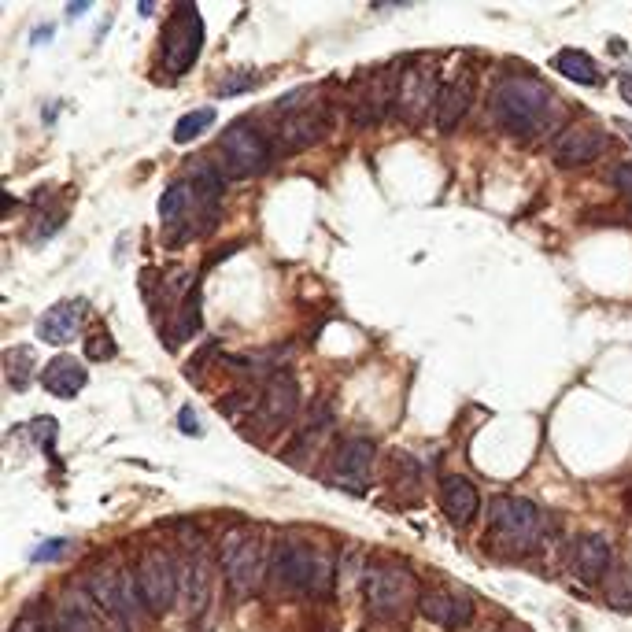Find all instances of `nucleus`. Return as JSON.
I'll return each mask as SVG.
<instances>
[{"mask_svg":"<svg viewBox=\"0 0 632 632\" xmlns=\"http://www.w3.org/2000/svg\"><path fill=\"white\" fill-rule=\"evenodd\" d=\"M86 592L89 599L97 603L100 618H108L111 632H141V618H145V603H141V592H137V577L122 566H97V570L86 577Z\"/></svg>","mask_w":632,"mask_h":632,"instance_id":"obj_1","label":"nucleus"},{"mask_svg":"<svg viewBox=\"0 0 632 632\" xmlns=\"http://www.w3.org/2000/svg\"><path fill=\"white\" fill-rule=\"evenodd\" d=\"M551 111V93L529 74H503L492 86V119L507 134H533Z\"/></svg>","mask_w":632,"mask_h":632,"instance_id":"obj_2","label":"nucleus"},{"mask_svg":"<svg viewBox=\"0 0 632 632\" xmlns=\"http://www.w3.org/2000/svg\"><path fill=\"white\" fill-rule=\"evenodd\" d=\"M267 555L263 551V536L256 529H226L219 544V566L222 577L230 584L233 599H248L267 577Z\"/></svg>","mask_w":632,"mask_h":632,"instance_id":"obj_3","label":"nucleus"},{"mask_svg":"<svg viewBox=\"0 0 632 632\" xmlns=\"http://www.w3.org/2000/svg\"><path fill=\"white\" fill-rule=\"evenodd\" d=\"M137 592H141V603H145L148 614H171L174 599L182 592V562L174 559L167 547H145L141 559H137Z\"/></svg>","mask_w":632,"mask_h":632,"instance_id":"obj_4","label":"nucleus"},{"mask_svg":"<svg viewBox=\"0 0 632 632\" xmlns=\"http://www.w3.org/2000/svg\"><path fill=\"white\" fill-rule=\"evenodd\" d=\"M270 137L259 134L256 122H233L219 137V171L233 182H248L270 167Z\"/></svg>","mask_w":632,"mask_h":632,"instance_id":"obj_5","label":"nucleus"},{"mask_svg":"<svg viewBox=\"0 0 632 632\" xmlns=\"http://www.w3.org/2000/svg\"><path fill=\"white\" fill-rule=\"evenodd\" d=\"M315 570H318V547L307 544L304 536L281 533L278 540L270 544L267 577L281 596H292V592H311V584H315Z\"/></svg>","mask_w":632,"mask_h":632,"instance_id":"obj_6","label":"nucleus"},{"mask_svg":"<svg viewBox=\"0 0 632 632\" xmlns=\"http://www.w3.org/2000/svg\"><path fill=\"white\" fill-rule=\"evenodd\" d=\"M200 49H204V19H200V12H196L193 4H182V8L167 19V26H163L159 63H163L167 74L182 78V74L193 71V63L200 60Z\"/></svg>","mask_w":632,"mask_h":632,"instance_id":"obj_7","label":"nucleus"},{"mask_svg":"<svg viewBox=\"0 0 632 632\" xmlns=\"http://www.w3.org/2000/svg\"><path fill=\"white\" fill-rule=\"evenodd\" d=\"M363 592H366V607H370V614H374L377 621H392V618H400L403 610L414 603L418 584H414V573L407 570V566L377 562V566L366 570Z\"/></svg>","mask_w":632,"mask_h":632,"instance_id":"obj_8","label":"nucleus"},{"mask_svg":"<svg viewBox=\"0 0 632 632\" xmlns=\"http://www.w3.org/2000/svg\"><path fill=\"white\" fill-rule=\"evenodd\" d=\"M492 533L511 551H533L544 540V514L533 499L499 496L492 503Z\"/></svg>","mask_w":632,"mask_h":632,"instance_id":"obj_9","label":"nucleus"},{"mask_svg":"<svg viewBox=\"0 0 632 632\" xmlns=\"http://www.w3.org/2000/svg\"><path fill=\"white\" fill-rule=\"evenodd\" d=\"M296 414H300V381H296V374H292V370H274V374H267L263 392H259V400H256V414H252L259 433L274 437L278 429L296 422Z\"/></svg>","mask_w":632,"mask_h":632,"instance_id":"obj_10","label":"nucleus"},{"mask_svg":"<svg viewBox=\"0 0 632 632\" xmlns=\"http://www.w3.org/2000/svg\"><path fill=\"white\" fill-rule=\"evenodd\" d=\"M182 599L185 610L193 621H204L211 610V596H215V559H211V547L207 540L193 536L185 547L182 559Z\"/></svg>","mask_w":632,"mask_h":632,"instance_id":"obj_11","label":"nucleus"},{"mask_svg":"<svg viewBox=\"0 0 632 632\" xmlns=\"http://www.w3.org/2000/svg\"><path fill=\"white\" fill-rule=\"evenodd\" d=\"M400 82L403 74L400 67H381V71H370L363 78V89H359V100H355L352 115L366 126H377V122L385 119L396 104H400Z\"/></svg>","mask_w":632,"mask_h":632,"instance_id":"obj_12","label":"nucleus"},{"mask_svg":"<svg viewBox=\"0 0 632 632\" xmlns=\"http://www.w3.org/2000/svg\"><path fill=\"white\" fill-rule=\"evenodd\" d=\"M89 318V300L82 296H71V300H60V304H52L45 315L37 318V337L45 344H71L82 337V326H86Z\"/></svg>","mask_w":632,"mask_h":632,"instance_id":"obj_13","label":"nucleus"},{"mask_svg":"<svg viewBox=\"0 0 632 632\" xmlns=\"http://www.w3.org/2000/svg\"><path fill=\"white\" fill-rule=\"evenodd\" d=\"M377 459V444L370 437H348L333 455V477L337 485H344L348 492H366L370 470Z\"/></svg>","mask_w":632,"mask_h":632,"instance_id":"obj_14","label":"nucleus"},{"mask_svg":"<svg viewBox=\"0 0 632 632\" xmlns=\"http://www.w3.org/2000/svg\"><path fill=\"white\" fill-rule=\"evenodd\" d=\"M440 93H444V86H440L433 67H411L400 82V104L396 108L407 122H422L433 111V104H440Z\"/></svg>","mask_w":632,"mask_h":632,"instance_id":"obj_15","label":"nucleus"},{"mask_svg":"<svg viewBox=\"0 0 632 632\" xmlns=\"http://www.w3.org/2000/svg\"><path fill=\"white\" fill-rule=\"evenodd\" d=\"M607 134L592 126V122H570L559 137H555V163L559 167H584L592 159L603 156Z\"/></svg>","mask_w":632,"mask_h":632,"instance_id":"obj_16","label":"nucleus"},{"mask_svg":"<svg viewBox=\"0 0 632 632\" xmlns=\"http://www.w3.org/2000/svg\"><path fill=\"white\" fill-rule=\"evenodd\" d=\"M418 614L433 625H444V629H459L466 621H474V603L459 592H444V588H429L418 596Z\"/></svg>","mask_w":632,"mask_h":632,"instance_id":"obj_17","label":"nucleus"},{"mask_svg":"<svg viewBox=\"0 0 632 632\" xmlns=\"http://www.w3.org/2000/svg\"><path fill=\"white\" fill-rule=\"evenodd\" d=\"M329 122L322 119V111H296V115H285L278 119V130H274V141H278L285 152H304V148L318 145L326 137Z\"/></svg>","mask_w":632,"mask_h":632,"instance_id":"obj_18","label":"nucleus"},{"mask_svg":"<svg viewBox=\"0 0 632 632\" xmlns=\"http://www.w3.org/2000/svg\"><path fill=\"white\" fill-rule=\"evenodd\" d=\"M474 86H477L474 71H459L448 86H444L440 104H437V126L444 134H451V130L470 115V108H474Z\"/></svg>","mask_w":632,"mask_h":632,"instance_id":"obj_19","label":"nucleus"},{"mask_svg":"<svg viewBox=\"0 0 632 632\" xmlns=\"http://www.w3.org/2000/svg\"><path fill=\"white\" fill-rule=\"evenodd\" d=\"M440 511L448 514V522L455 525H474L477 511H481V492L474 481H466L459 474H448L440 481Z\"/></svg>","mask_w":632,"mask_h":632,"instance_id":"obj_20","label":"nucleus"},{"mask_svg":"<svg viewBox=\"0 0 632 632\" xmlns=\"http://www.w3.org/2000/svg\"><path fill=\"white\" fill-rule=\"evenodd\" d=\"M573 573L581 577L584 584H603L610 570V544L603 533H581L577 544H573Z\"/></svg>","mask_w":632,"mask_h":632,"instance_id":"obj_21","label":"nucleus"},{"mask_svg":"<svg viewBox=\"0 0 632 632\" xmlns=\"http://www.w3.org/2000/svg\"><path fill=\"white\" fill-rule=\"evenodd\" d=\"M56 632H104V618L89 592H78V588L63 592L56 607Z\"/></svg>","mask_w":632,"mask_h":632,"instance_id":"obj_22","label":"nucleus"},{"mask_svg":"<svg viewBox=\"0 0 632 632\" xmlns=\"http://www.w3.org/2000/svg\"><path fill=\"white\" fill-rule=\"evenodd\" d=\"M41 385L49 389V396H60V400H74V396H78V392L89 385L86 366L74 363L71 355H56V359L45 366V374H41Z\"/></svg>","mask_w":632,"mask_h":632,"instance_id":"obj_23","label":"nucleus"},{"mask_svg":"<svg viewBox=\"0 0 632 632\" xmlns=\"http://www.w3.org/2000/svg\"><path fill=\"white\" fill-rule=\"evenodd\" d=\"M193 207H204L200 204V196L193 193V185L174 182L171 189L163 193V200H159V219H163L167 230H185V222H189V215H193Z\"/></svg>","mask_w":632,"mask_h":632,"instance_id":"obj_24","label":"nucleus"},{"mask_svg":"<svg viewBox=\"0 0 632 632\" xmlns=\"http://www.w3.org/2000/svg\"><path fill=\"white\" fill-rule=\"evenodd\" d=\"M551 67L562 74V78H570V82H577V86H599V67L596 60L588 56V52L581 49H562L555 52V60H551Z\"/></svg>","mask_w":632,"mask_h":632,"instance_id":"obj_25","label":"nucleus"},{"mask_svg":"<svg viewBox=\"0 0 632 632\" xmlns=\"http://www.w3.org/2000/svg\"><path fill=\"white\" fill-rule=\"evenodd\" d=\"M326 429H329V407L322 400H315L311 403V411L304 414V422H300V433H296V455L285 462H296L304 451H315L318 440L326 437Z\"/></svg>","mask_w":632,"mask_h":632,"instance_id":"obj_26","label":"nucleus"},{"mask_svg":"<svg viewBox=\"0 0 632 632\" xmlns=\"http://www.w3.org/2000/svg\"><path fill=\"white\" fill-rule=\"evenodd\" d=\"M34 348H8V355H4V374H8V385H12L15 392H23L26 385H30V377H34Z\"/></svg>","mask_w":632,"mask_h":632,"instance_id":"obj_27","label":"nucleus"},{"mask_svg":"<svg viewBox=\"0 0 632 632\" xmlns=\"http://www.w3.org/2000/svg\"><path fill=\"white\" fill-rule=\"evenodd\" d=\"M211 122H215V108H196V111H189V115H182L171 130L174 145H189V141H196L204 130H211Z\"/></svg>","mask_w":632,"mask_h":632,"instance_id":"obj_28","label":"nucleus"},{"mask_svg":"<svg viewBox=\"0 0 632 632\" xmlns=\"http://www.w3.org/2000/svg\"><path fill=\"white\" fill-rule=\"evenodd\" d=\"M178 337H174V344H182V341H189V337H196V329H200V292H193L189 300L182 304V311H178Z\"/></svg>","mask_w":632,"mask_h":632,"instance_id":"obj_29","label":"nucleus"},{"mask_svg":"<svg viewBox=\"0 0 632 632\" xmlns=\"http://www.w3.org/2000/svg\"><path fill=\"white\" fill-rule=\"evenodd\" d=\"M115 355H119V344H115L111 333L97 329V333H89L86 337V359L89 363H108V359H115Z\"/></svg>","mask_w":632,"mask_h":632,"instance_id":"obj_30","label":"nucleus"},{"mask_svg":"<svg viewBox=\"0 0 632 632\" xmlns=\"http://www.w3.org/2000/svg\"><path fill=\"white\" fill-rule=\"evenodd\" d=\"M259 86V74L256 71H237L230 74L226 82H219V97H237V93H248V89Z\"/></svg>","mask_w":632,"mask_h":632,"instance_id":"obj_31","label":"nucleus"},{"mask_svg":"<svg viewBox=\"0 0 632 632\" xmlns=\"http://www.w3.org/2000/svg\"><path fill=\"white\" fill-rule=\"evenodd\" d=\"M219 411L226 418H248V414H256V400L248 396V392H233L226 400H219Z\"/></svg>","mask_w":632,"mask_h":632,"instance_id":"obj_32","label":"nucleus"},{"mask_svg":"<svg viewBox=\"0 0 632 632\" xmlns=\"http://www.w3.org/2000/svg\"><path fill=\"white\" fill-rule=\"evenodd\" d=\"M12 632H45V614H41V603H26L19 610V618L12 621Z\"/></svg>","mask_w":632,"mask_h":632,"instance_id":"obj_33","label":"nucleus"},{"mask_svg":"<svg viewBox=\"0 0 632 632\" xmlns=\"http://www.w3.org/2000/svg\"><path fill=\"white\" fill-rule=\"evenodd\" d=\"M614 185H618V193L625 196V204L632 207V163L614 167Z\"/></svg>","mask_w":632,"mask_h":632,"instance_id":"obj_34","label":"nucleus"},{"mask_svg":"<svg viewBox=\"0 0 632 632\" xmlns=\"http://www.w3.org/2000/svg\"><path fill=\"white\" fill-rule=\"evenodd\" d=\"M178 426H182V433H189V437L200 433V426H196V418H193V407H182V414H178Z\"/></svg>","mask_w":632,"mask_h":632,"instance_id":"obj_35","label":"nucleus"},{"mask_svg":"<svg viewBox=\"0 0 632 632\" xmlns=\"http://www.w3.org/2000/svg\"><path fill=\"white\" fill-rule=\"evenodd\" d=\"M63 547H67V540H52V544H45L41 551H37L34 559H37V562H45V559H52V555H60Z\"/></svg>","mask_w":632,"mask_h":632,"instance_id":"obj_36","label":"nucleus"},{"mask_svg":"<svg viewBox=\"0 0 632 632\" xmlns=\"http://www.w3.org/2000/svg\"><path fill=\"white\" fill-rule=\"evenodd\" d=\"M618 93H621V100H625V104H632V74L629 71L618 74Z\"/></svg>","mask_w":632,"mask_h":632,"instance_id":"obj_37","label":"nucleus"},{"mask_svg":"<svg viewBox=\"0 0 632 632\" xmlns=\"http://www.w3.org/2000/svg\"><path fill=\"white\" fill-rule=\"evenodd\" d=\"M49 37H52V26H41V30L34 34V45H41V41H49Z\"/></svg>","mask_w":632,"mask_h":632,"instance_id":"obj_38","label":"nucleus"},{"mask_svg":"<svg viewBox=\"0 0 632 632\" xmlns=\"http://www.w3.org/2000/svg\"><path fill=\"white\" fill-rule=\"evenodd\" d=\"M625 130H629V137H632V122H625Z\"/></svg>","mask_w":632,"mask_h":632,"instance_id":"obj_39","label":"nucleus"}]
</instances>
